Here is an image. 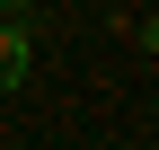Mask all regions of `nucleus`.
<instances>
[{
  "label": "nucleus",
  "mask_w": 159,
  "mask_h": 150,
  "mask_svg": "<svg viewBox=\"0 0 159 150\" xmlns=\"http://www.w3.org/2000/svg\"><path fill=\"white\" fill-rule=\"evenodd\" d=\"M27 62H35V44H27V18H0V97L27 80Z\"/></svg>",
  "instance_id": "f257e3e1"
},
{
  "label": "nucleus",
  "mask_w": 159,
  "mask_h": 150,
  "mask_svg": "<svg viewBox=\"0 0 159 150\" xmlns=\"http://www.w3.org/2000/svg\"><path fill=\"white\" fill-rule=\"evenodd\" d=\"M0 18H27V0H0Z\"/></svg>",
  "instance_id": "f03ea898"
}]
</instances>
